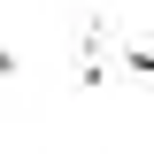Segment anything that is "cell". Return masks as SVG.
I'll use <instances>...</instances> for the list:
<instances>
[{"instance_id": "obj_2", "label": "cell", "mask_w": 154, "mask_h": 154, "mask_svg": "<svg viewBox=\"0 0 154 154\" xmlns=\"http://www.w3.org/2000/svg\"><path fill=\"white\" fill-rule=\"evenodd\" d=\"M8 77H16V54H8V46H0V85H8Z\"/></svg>"}, {"instance_id": "obj_1", "label": "cell", "mask_w": 154, "mask_h": 154, "mask_svg": "<svg viewBox=\"0 0 154 154\" xmlns=\"http://www.w3.org/2000/svg\"><path fill=\"white\" fill-rule=\"evenodd\" d=\"M123 69H139V77H154V46H123Z\"/></svg>"}]
</instances>
